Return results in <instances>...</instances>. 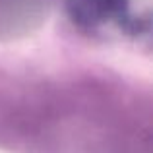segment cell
I'll use <instances>...</instances> for the list:
<instances>
[{
	"label": "cell",
	"mask_w": 153,
	"mask_h": 153,
	"mask_svg": "<svg viewBox=\"0 0 153 153\" xmlns=\"http://www.w3.org/2000/svg\"><path fill=\"white\" fill-rule=\"evenodd\" d=\"M126 0H66L72 22L83 29H95L122 16Z\"/></svg>",
	"instance_id": "cell-1"
}]
</instances>
